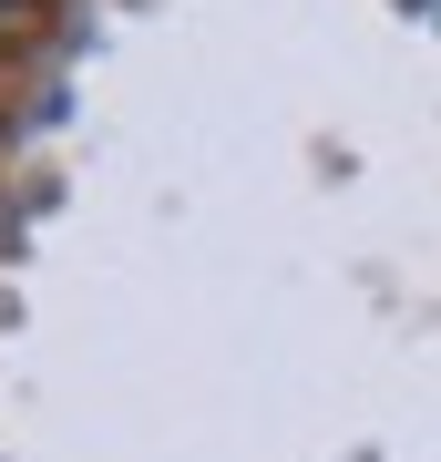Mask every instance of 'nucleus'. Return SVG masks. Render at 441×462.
<instances>
[{
	"label": "nucleus",
	"mask_w": 441,
	"mask_h": 462,
	"mask_svg": "<svg viewBox=\"0 0 441 462\" xmlns=\"http://www.w3.org/2000/svg\"><path fill=\"white\" fill-rule=\"evenodd\" d=\"M0 21H21V0H0Z\"/></svg>",
	"instance_id": "1"
}]
</instances>
